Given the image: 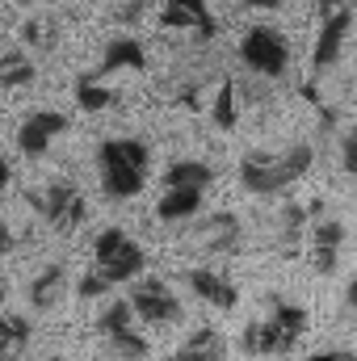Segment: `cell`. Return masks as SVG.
Instances as JSON below:
<instances>
[{
	"label": "cell",
	"mask_w": 357,
	"mask_h": 361,
	"mask_svg": "<svg viewBox=\"0 0 357 361\" xmlns=\"http://www.w3.org/2000/svg\"><path fill=\"white\" fill-rule=\"evenodd\" d=\"M244 4H253V8H282L286 0H244Z\"/></svg>",
	"instance_id": "cell-33"
},
{
	"label": "cell",
	"mask_w": 357,
	"mask_h": 361,
	"mask_svg": "<svg viewBox=\"0 0 357 361\" xmlns=\"http://www.w3.org/2000/svg\"><path fill=\"white\" fill-rule=\"evenodd\" d=\"M63 290H68V269L63 265H47L30 281V307L34 311H51V307L63 302Z\"/></svg>",
	"instance_id": "cell-18"
},
{
	"label": "cell",
	"mask_w": 357,
	"mask_h": 361,
	"mask_svg": "<svg viewBox=\"0 0 357 361\" xmlns=\"http://www.w3.org/2000/svg\"><path fill=\"white\" fill-rule=\"evenodd\" d=\"M341 169L357 177V126H345L341 130Z\"/></svg>",
	"instance_id": "cell-28"
},
{
	"label": "cell",
	"mask_w": 357,
	"mask_h": 361,
	"mask_svg": "<svg viewBox=\"0 0 357 361\" xmlns=\"http://www.w3.org/2000/svg\"><path fill=\"white\" fill-rule=\"evenodd\" d=\"M135 324H139V315H135V302L131 298H109L101 307V315H97V332L101 336H118V332H126Z\"/></svg>",
	"instance_id": "cell-23"
},
{
	"label": "cell",
	"mask_w": 357,
	"mask_h": 361,
	"mask_svg": "<svg viewBox=\"0 0 357 361\" xmlns=\"http://www.w3.org/2000/svg\"><path fill=\"white\" fill-rule=\"evenodd\" d=\"M185 286H189L206 307H214V311H236V302H240L236 281L219 269H198V265H193V269H185Z\"/></svg>",
	"instance_id": "cell-14"
},
{
	"label": "cell",
	"mask_w": 357,
	"mask_h": 361,
	"mask_svg": "<svg viewBox=\"0 0 357 361\" xmlns=\"http://www.w3.org/2000/svg\"><path fill=\"white\" fill-rule=\"evenodd\" d=\"M311 328V315L298 307V302H277L273 298V311L265 319H253L240 336V349L248 357H273V353H290Z\"/></svg>",
	"instance_id": "cell-3"
},
{
	"label": "cell",
	"mask_w": 357,
	"mask_h": 361,
	"mask_svg": "<svg viewBox=\"0 0 357 361\" xmlns=\"http://www.w3.org/2000/svg\"><path fill=\"white\" fill-rule=\"evenodd\" d=\"M109 290H114V281L97 269V265H92L89 273H80V281H76V294H80V298H105Z\"/></svg>",
	"instance_id": "cell-27"
},
{
	"label": "cell",
	"mask_w": 357,
	"mask_h": 361,
	"mask_svg": "<svg viewBox=\"0 0 357 361\" xmlns=\"http://www.w3.org/2000/svg\"><path fill=\"white\" fill-rule=\"evenodd\" d=\"M160 185H164V189H173V185H189V189H210V185H214V169H210V164H202V160H173V164L164 169Z\"/></svg>",
	"instance_id": "cell-19"
},
{
	"label": "cell",
	"mask_w": 357,
	"mask_h": 361,
	"mask_svg": "<svg viewBox=\"0 0 357 361\" xmlns=\"http://www.w3.org/2000/svg\"><path fill=\"white\" fill-rule=\"evenodd\" d=\"M8 180H13V169H8V160H4V156H0V193H4V189H8Z\"/></svg>",
	"instance_id": "cell-32"
},
{
	"label": "cell",
	"mask_w": 357,
	"mask_h": 361,
	"mask_svg": "<svg viewBox=\"0 0 357 361\" xmlns=\"http://www.w3.org/2000/svg\"><path fill=\"white\" fill-rule=\"evenodd\" d=\"M63 130H68V114H59V109H30L21 118V126H17V152L25 160H42Z\"/></svg>",
	"instance_id": "cell-9"
},
{
	"label": "cell",
	"mask_w": 357,
	"mask_h": 361,
	"mask_svg": "<svg viewBox=\"0 0 357 361\" xmlns=\"http://www.w3.org/2000/svg\"><path fill=\"white\" fill-rule=\"evenodd\" d=\"M147 173H152V147L143 139L114 135L97 147V177H101L105 197H114V202L139 197L147 185Z\"/></svg>",
	"instance_id": "cell-1"
},
{
	"label": "cell",
	"mask_w": 357,
	"mask_h": 361,
	"mask_svg": "<svg viewBox=\"0 0 357 361\" xmlns=\"http://www.w3.org/2000/svg\"><path fill=\"white\" fill-rule=\"evenodd\" d=\"M25 202H30L55 231H63V235H72V231L85 227V219H89V197L80 193L76 180H63V177L47 180L42 189H30Z\"/></svg>",
	"instance_id": "cell-4"
},
{
	"label": "cell",
	"mask_w": 357,
	"mask_h": 361,
	"mask_svg": "<svg viewBox=\"0 0 357 361\" xmlns=\"http://www.w3.org/2000/svg\"><path fill=\"white\" fill-rule=\"evenodd\" d=\"M34 76H38V68L21 47L0 55V89H25V85H34Z\"/></svg>",
	"instance_id": "cell-21"
},
{
	"label": "cell",
	"mask_w": 357,
	"mask_h": 361,
	"mask_svg": "<svg viewBox=\"0 0 357 361\" xmlns=\"http://www.w3.org/2000/svg\"><path fill=\"white\" fill-rule=\"evenodd\" d=\"M17 240H21V235H17L8 223H0V257H8V252L17 248Z\"/></svg>",
	"instance_id": "cell-31"
},
{
	"label": "cell",
	"mask_w": 357,
	"mask_h": 361,
	"mask_svg": "<svg viewBox=\"0 0 357 361\" xmlns=\"http://www.w3.org/2000/svg\"><path fill=\"white\" fill-rule=\"evenodd\" d=\"M210 118L219 130H236L240 122V101H236V80H223L219 92H214V105H210Z\"/></svg>",
	"instance_id": "cell-24"
},
{
	"label": "cell",
	"mask_w": 357,
	"mask_h": 361,
	"mask_svg": "<svg viewBox=\"0 0 357 361\" xmlns=\"http://www.w3.org/2000/svg\"><path fill=\"white\" fill-rule=\"evenodd\" d=\"M160 25H164V30H189V34H198L202 42L219 34V21H214V13H210L206 0H164Z\"/></svg>",
	"instance_id": "cell-12"
},
{
	"label": "cell",
	"mask_w": 357,
	"mask_h": 361,
	"mask_svg": "<svg viewBox=\"0 0 357 361\" xmlns=\"http://www.w3.org/2000/svg\"><path fill=\"white\" fill-rule=\"evenodd\" d=\"M47 361H63V357H47Z\"/></svg>",
	"instance_id": "cell-37"
},
{
	"label": "cell",
	"mask_w": 357,
	"mask_h": 361,
	"mask_svg": "<svg viewBox=\"0 0 357 361\" xmlns=\"http://www.w3.org/2000/svg\"><path fill=\"white\" fill-rule=\"evenodd\" d=\"M30 336H34V328H30L25 315H0V361L21 357L25 345H30Z\"/></svg>",
	"instance_id": "cell-20"
},
{
	"label": "cell",
	"mask_w": 357,
	"mask_h": 361,
	"mask_svg": "<svg viewBox=\"0 0 357 361\" xmlns=\"http://www.w3.org/2000/svg\"><path fill=\"white\" fill-rule=\"evenodd\" d=\"M4 302H8V286L0 281V311H4Z\"/></svg>",
	"instance_id": "cell-36"
},
{
	"label": "cell",
	"mask_w": 357,
	"mask_h": 361,
	"mask_svg": "<svg viewBox=\"0 0 357 361\" xmlns=\"http://www.w3.org/2000/svg\"><path fill=\"white\" fill-rule=\"evenodd\" d=\"M240 63L257 76H286L290 68V42L273 25H253L240 34Z\"/></svg>",
	"instance_id": "cell-7"
},
{
	"label": "cell",
	"mask_w": 357,
	"mask_h": 361,
	"mask_svg": "<svg viewBox=\"0 0 357 361\" xmlns=\"http://www.w3.org/2000/svg\"><path fill=\"white\" fill-rule=\"evenodd\" d=\"M307 361H357V349H320Z\"/></svg>",
	"instance_id": "cell-30"
},
{
	"label": "cell",
	"mask_w": 357,
	"mask_h": 361,
	"mask_svg": "<svg viewBox=\"0 0 357 361\" xmlns=\"http://www.w3.org/2000/svg\"><path fill=\"white\" fill-rule=\"evenodd\" d=\"M303 97H307L311 105H320V92H315V85H303Z\"/></svg>",
	"instance_id": "cell-35"
},
{
	"label": "cell",
	"mask_w": 357,
	"mask_h": 361,
	"mask_svg": "<svg viewBox=\"0 0 357 361\" xmlns=\"http://www.w3.org/2000/svg\"><path fill=\"white\" fill-rule=\"evenodd\" d=\"M109 341V353L122 361H143L147 357V336L139 332V328H126V332H118V336H105Z\"/></svg>",
	"instance_id": "cell-26"
},
{
	"label": "cell",
	"mask_w": 357,
	"mask_h": 361,
	"mask_svg": "<svg viewBox=\"0 0 357 361\" xmlns=\"http://www.w3.org/2000/svg\"><path fill=\"white\" fill-rule=\"evenodd\" d=\"M118 72H147V51H143L139 38L118 34L101 47V63L92 68V76L105 80V76H118Z\"/></svg>",
	"instance_id": "cell-13"
},
{
	"label": "cell",
	"mask_w": 357,
	"mask_h": 361,
	"mask_svg": "<svg viewBox=\"0 0 357 361\" xmlns=\"http://www.w3.org/2000/svg\"><path fill=\"white\" fill-rule=\"evenodd\" d=\"M324 214V202L315 197V202H290L282 214H277V244H282V252H298V240L311 231V219H320Z\"/></svg>",
	"instance_id": "cell-15"
},
{
	"label": "cell",
	"mask_w": 357,
	"mask_h": 361,
	"mask_svg": "<svg viewBox=\"0 0 357 361\" xmlns=\"http://www.w3.org/2000/svg\"><path fill=\"white\" fill-rule=\"evenodd\" d=\"M92 265L118 286V281L143 277V269H147V252H143L139 240H131L122 227H105V231H97V240H92Z\"/></svg>",
	"instance_id": "cell-5"
},
{
	"label": "cell",
	"mask_w": 357,
	"mask_h": 361,
	"mask_svg": "<svg viewBox=\"0 0 357 361\" xmlns=\"http://www.w3.org/2000/svg\"><path fill=\"white\" fill-rule=\"evenodd\" d=\"M72 97H76V105H80L85 114H105V109H114V105H118V92L105 89V85H101L92 72H85V76L76 80Z\"/></svg>",
	"instance_id": "cell-22"
},
{
	"label": "cell",
	"mask_w": 357,
	"mask_h": 361,
	"mask_svg": "<svg viewBox=\"0 0 357 361\" xmlns=\"http://www.w3.org/2000/svg\"><path fill=\"white\" fill-rule=\"evenodd\" d=\"M21 42H25V47H38V51H55L59 25H55L51 17H25V21H21Z\"/></svg>",
	"instance_id": "cell-25"
},
{
	"label": "cell",
	"mask_w": 357,
	"mask_h": 361,
	"mask_svg": "<svg viewBox=\"0 0 357 361\" xmlns=\"http://www.w3.org/2000/svg\"><path fill=\"white\" fill-rule=\"evenodd\" d=\"M164 361H227V341L214 328H198L185 345H177V353H169Z\"/></svg>",
	"instance_id": "cell-17"
},
{
	"label": "cell",
	"mask_w": 357,
	"mask_h": 361,
	"mask_svg": "<svg viewBox=\"0 0 357 361\" xmlns=\"http://www.w3.org/2000/svg\"><path fill=\"white\" fill-rule=\"evenodd\" d=\"M341 244H345V223L341 219H311L307 231V248H311V265L315 273H337L341 265Z\"/></svg>",
	"instance_id": "cell-11"
},
{
	"label": "cell",
	"mask_w": 357,
	"mask_h": 361,
	"mask_svg": "<svg viewBox=\"0 0 357 361\" xmlns=\"http://www.w3.org/2000/svg\"><path fill=\"white\" fill-rule=\"evenodd\" d=\"M345 302H349V307H353V311H357V277H353V281H349V290H345Z\"/></svg>",
	"instance_id": "cell-34"
},
{
	"label": "cell",
	"mask_w": 357,
	"mask_h": 361,
	"mask_svg": "<svg viewBox=\"0 0 357 361\" xmlns=\"http://www.w3.org/2000/svg\"><path fill=\"white\" fill-rule=\"evenodd\" d=\"M202 202H206V189H189V185H173L160 193L156 202V219L160 223H189L193 214H202Z\"/></svg>",
	"instance_id": "cell-16"
},
{
	"label": "cell",
	"mask_w": 357,
	"mask_h": 361,
	"mask_svg": "<svg viewBox=\"0 0 357 361\" xmlns=\"http://www.w3.org/2000/svg\"><path fill=\"white\" fill-rule=\"evenodd\" d=\"M131 302H135V315H139L143 324H152V328H169V324H177L181 315H185L177 290H173L169 281H160V277H143V281H135Z\"/></svg>",
	"instance_id": "cell-8"
},
{
	"label": "cell",
	"mask_w": 357,
	"mask_h": 361,
	"mask_svg": "<svg viewBox=\"0 0 357 361\" xmlns=\"http://www.w3.org/2000/svg\"><path fill=\"white\" fill-rule=\"evenodd\" d=\"M240 244H244V223L236 210H214L198 223V248L202 252L231 257V252H240Z\"/></svg>",
	"instance_id": "cell-10"
},
{
	"label": "cell",
	"mask_w": 357,
	"mask_h": 361,
	"mask_svg": "<svg viewBox=\"0 0 357 361\" xmlns=\"http://www.w3.org/2000/svg\"><path fill=\"white\" fill-rule=\"evenodd\" d=\"M315 164V147L311 143H290L282 152H248L240 160V189L253 197H277L286 193L294 180H303Z\"/></svg>",
	"instance_id": "cell-2"
},
{
	"label": "cell",
	"mask_w": 357,
	"mask_h": 361,
	"mask_svg": "<svg viewBox=\"0 0 357 361\" xmlns=\"http://www.w3.org/2000/svg\"><path fill=\"white\" fill-rule=\"evenodd\" d=\"M147 8V0H114V17L118 21H139Z\"/></svg>",
	"instance_id": "cell-29"
},
{
	"label": "cell",
	"mask_w": 357,
	"mask_h": 361,
	"mask_svg": "<svg viewBox=\"0 0 357 361\" xmlns=\"http://www.w3.org/2000/svg\"><path fill=\"white\" fill-rule=\"evenodd\" d=\"M315 17H320V34H315V47H311V68L328 72L345 51V38L353 30V8H349V0H320Z\"/></svg>",
	"instance_id": "cell-6"
}]
</instances>
